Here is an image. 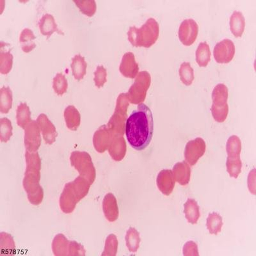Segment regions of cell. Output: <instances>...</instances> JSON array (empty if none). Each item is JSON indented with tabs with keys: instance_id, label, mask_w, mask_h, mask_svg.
<instances>
[{
	"instance_id": "cell-3",
	"label": "cell",
	"mask_w": 256,
	"mask_h": 256,
	"mask_svg": "<svg viewBox=\"0 0 256 256\" xmlns=\"http://www.w3.org/2000/svg\"><path fill=\"white\" fill-rule=\"evenodd\" d=\"M198 34V25L193 20L182 22L179 29V38L184 45L190 46L196 40Z\"/></svg>"
},
{
	"instance_id": "cell-2",
	"label": "cell",
	"mask_w": 256,
	"mask_h": 256,
	"mask_svg": "<svg viewBox=\"0 0 256 256\" xmlns=\"http://www.w3.org/2000/svg\"><path fill=\"white\" fill-rule=\"evenodd\" d=\"M235 54L234 43L230 40L218 42L214 48V56L217 62L226 64L232 60Z\"/></svg>"
},
{
	"instance_id": "cell-5",
	"label": "cell",
	"mask_w": 256,
	"mask_h": 256,
	"mask_svg": "<svg viewBox=\"0 0 256 256\" xmlns=\"http://www.w3.org/2000/svg\"><path fill=\"white\" fill-rule=\"evenodd\" d=\"M210 50L206 42H201L196 52V62L200 67H206L210 60Z\"/></svg>"
},
{
	"instance_id": "cell-4",
	"label": "cell",
	"mask_w": 256,
	"mask_h": 256,
	"mask_svg": "<svg viewBox=\"0 0 256 256\" xmlns=\"http://www.w3.org/2000/svg\"><path fill=\"white\" fill-rule=\"evenodd\" d=\"M230 28L236 38L241 36L244 28V19L243 14L240 12H235L230 18Z\"/></svg>"
},
{
	"instance_id": "cell-1",
	"label": "cell",
	"mask_w": 256,
	"mask_h": 256,
	"mask_svg": "<svg viewBox=\"0 0 256 256\" xmlns=\"http://www.w3.org/2000/svg\"><path fill=\"white\" fill-rule=\"evenodd\" d=\"M154 121L152 110L147 105L141 104L129 116L126 123V136L134 150H142L152 141Z\"/></svg>"
}]
</instances>
